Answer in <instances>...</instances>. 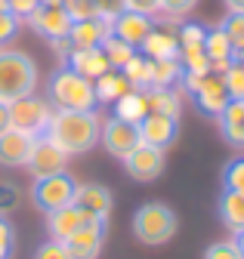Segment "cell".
<instances>
[{
  "label": "cell",
  "mask_w": 244,
  "mask_h": 259,
  "mask_svg": "<svg viewBox=\"0 0 244 259\" xmlns=\"http://www.w3.org/2000/svg\"><path fill=\"white\" fill-rule=\"evenodd\" d=\"M99 114L96 111H68L56 108L47 126V139H53L68 157L87 154L90 148H96L99 142Z\"/></svg>",
  "instance_id": "1"
},
{
  "label": "cell",
  "mask_w": 244,
  "mask_h": 259,
  "mask_svg": "<svg viewBox=\"0 0 244 259\" xmlns=\"http://www.w3.org/2000/svg\"><path fill=\"white\" fill-rule=\"evenodd\" d=\"M37 87V65L22 50H0V102H16Z\"/></svg>",
  "instance_id": "2"
},
{
  "label": "cell",
  "mask_w": 244,
  "mask_h": 259,
  "mask_svg": "<svg viewBox=\"0 0 244 259\" xmlns=\"http://www.w3.org/2000/svg\"><path fill=\"white\" fill-rule=\"evenodd\" d=\"M130 229H133V238L139 244H145V247H161V244H167L176 235L179 219H176V213L167 204L151 201V204H142L133 213Z\"/></svg>",
  "instance_id": "3"
},
{
  "label": "cell",
  "mask_w": 244,
  "mask_h": 259,
  "mask_svg": "<svg viewBox=\"0 0 244 259\" xmlns=\"http://www.w3.org/2000/svg\"><path fill=\"white\" fill-rule=\"evenodd\" d=\"M50 102L56 108H68V111H93L96 108L93 80L80 77L71 68H59L50 77Z\"/></svg>",
  "instance_id": "4"
},
{
  "label": "cell",
  "mask_w": 244,
  "mask_h": 259,
  "mask_svg": "<svg viewBox=\"0 0 244 259\" xmlns=\"http://www.w3.org/2000/svg\"><path fill=\"white\" fill-rule=\"evenodd\" d=\"M74 191H77V182L68 173L40 176L31 185V204L40 213H53V210H62V207L74 204Z\"/></svg>",
  "instance_id": "5"
},
{
  "label": "cell",
  "mask_w": 244,
  "mask_h": 259,
  "mask_svg": "<svg viewBox=\"0 0 244 259\" xmlns=\"http://www.w3.org/2000/svg\"><path fill=\"white\" fill-rule=\"evenodd\" d=\"M50 117H53V108L44 99H37L34 93L10 102V126L19 130V133H25V136H31V139L47 136Z\"/></svg>",
  "instance_id": "6"
},
{
  "label": "cell",
  "mask_w": 244,
  "mask_h": 259,
  "mask_svg": "<svg viewBox=\"0 0 244 259\" xmlns=\"http://www.w3.org/2000/svg\"><path fill=\"white\" fill-rule=\"evenodd\" d=\"M25 170L31 173L34 179L53 176V173H65V170H68V154L59 148L53 139L37 136V139L31 142V151H28V157H25Z\"/></svg>",
  "instance_id": "7"
},
{
  "label": "cell",
  "mask_w": 244,
  "mask_h": 259,
  "mask_svg": "<svg viewBox=\"0 0 244 259\" xmlns=\"http://www.w3.org/2000/svg\"><path fill=\"white\" fill-rule=\"evenodd\" d=\"M71 22L74 19L59 4H40L31 16H28V25H31L40 37H47L50 44H65L68 31H71Z\"/></svg>",
  "instance_id": "8"
},
{
  "label": "cell",
  "mask_w": 244,
  "mask_h": 259,
  "mask_svg": "<svg viewBox=\"0 0 244 259\" xmlns=\"http://www.w3.org/2000/svg\"><path fill=\"white\" fill-rule=\"evenodd\" d=\"M120 164H124V173L130 179H136V182H155L164 173V148L139 142L130 154L120 157Z\"/></svg>",
  "instance_id": "9"
},
{
  "label": "cell",
  "mask_w": 244,
  "mask_h": 259,
  "mask_svg": "<svg viewBox=\"0 0 244 259\" xmlns=\"http://www.w3.org/2000/svg\"><path fill=\"white\" fill-rule=\"evenodd\" d=\"M105 222L108 219H87L77 232H71L62 241L68 256L71 259H96L102 253V241H105Z\"/></svg>",
  "instance_id": "10"
},
{
  "label": "cell",
  "mask_w": 244,
  "mask_h": 259,
  "mask_svg": "<svg viewBox=\"0 0 244 259\" xmlns=\"http://www.w3.org/2000/svg\"><path fill=\"white\" fill-rule=\"evenodd\" d=\"M99 142L111 157L120 160L124 154H130L139 145V126L130 123V120H120V117H108L99 126Z\"/></svg>",
  "instance_id": "11"
},
{
  "label": "cell",
  "mask_w": 244,
  "mask_h": 259,
  "mask_svg": "<svg viewBox=\"0 0 244 259\" xmlns=\"http://www.w3.org/2000/svg\"><path fill=\"white\" fill-rule=\"evenodd\" d=\"M136 126H139V142L155 145V148H170L179 136V120L167 114H155V111H148Z\"/></svg>",
  "instance_id": "12"
},
{
  "label": "cell",
  "mask_w": 244,
  "mask_h": 259,
  "mask_svg": "<svg viewBox=\"0 0 244 259\" xmlns=\"http://www.w3.org/2000/svg\"><path fill=\"white\" fill-rule=\"evenodd\" d=\"M151 19L148 16H142V13H130V10H120L114 19H111V37H117V40H124L127 47H133V50H139L142 44H145V37L151 34Z\"/></svg>",
  "instance_id": "13"
},
{
  "label": "cell",
  "mask_w": 244,
  "mask_h": 259,
  "mask_svg": "<svg viewBox=\"0 0 244 259\" xmlns=\"http://www.w3.org/2000/svg\"><path fill=\"white\" fill-rule=\"evenodd\" d=\"M192 96H195V105L201 108V111H207V114H220L226 105H229V90H226V83H223V77L220 74H204L201 77V83L192 90Z\"/></svg>",
  "instance_id": "14"
},
{
  "label": "cell",
  "mask_w": 244,
  "mask_h": 259,
  "mask_svg": "<svg viewBox=\"0 0 244 259\" xmlns=\"http://www.w3.org/2000/svg\"><path fill=\"white\" fill-rule=\"evenodd\" d=\"M111 34V25L96 16V19H80V22H71V31H68V47L71 50H90V47H102V40Z\"/></svg>",
  "instance_id": "15"
},
{
  "label": "cell",
  "mask_w": 244,
  "mask_h": 259,
  "mask_svg": "<svg viewBox=\"0 0 244 259\" xmlns=\"http://www.w3.org/2000/svg\"><path fill=\"white\" fill-rule=\"evenodd\" d=\"M111 204H114V198L105 185L90 182V185H77V191H74V207H80L84 213L96 216V219H108Z\"/></svg>",
  "instance_id": "16"
},
{
  "label": "cell",
  "mask_w": 244,
  "mask_h": 259,
  "mask_svg": "<svg viewBox=\"0 0 244 259\" xmlns=\"http://www.w3.org/2000/svg\"><path fill=\"white\" fill-rule=\"evenodd\" d=\"M87 219H96V216L84 213V210H80V207H74V204H68V207H62V210L47 213V229H50V238H53V241H65L71 232H77V229H80Z\"/></svg>",
  "instance_id": "17"
},
{
  "label": "cell",
  "mask_w": 244,
  "mask_h": 259,
  "mask_svg": "<svg viewBox=\"0 0 244 259\" xmlns=\"http://www.w3.org/2000/svg\"><path fill=\"white\" fill-rule=\"evenodd\" d=\"M68 68L77 71V74L87 77V80H96V77H102L105 71H111V65H108L102 47H90V50H71Z\"/></svg>",
  "instance_id": "18"
},
{
  "label": "cell",
  "mask_w": 244,
  "mask_h": 259,
  "mask_svg": "<svg viewBox=\"0 0 244 259\" xmlns=\"http://www.w3.org/2000/svg\"><path fill=\"white\" fill-rule=\"evenodd\" d=\"M31 142H34L31 136L7 126L4 133H0V164L4 167H25V157L31 151Z\"/></svg>",
  "instance_id": "19"
},
{
  "label": "cell",
  "mask_w": 244,
  "mask_h": 259,
  "mask_svg": "<svg viewBox=\"0 0 244 259\" xmlns=\"http://www.w3.org/2000/svg\"><path fill=\"white\" fill-rule=\"evenodd\" d=\"M148 114V96L145 90H127V93H120L117 99H114V117L120 120H130V123H139L142 117Z\"/></svg>",
  "instance_id": "20"
},
{
  "label": "cell",
  "mask_w": 244,
  "mask_h": 259,
  "mask_svg": "<svg viewBox=\"0 0 244 259\" xmlns=\"http://www.w3.org/2000/svg\"><path fill=\"white\" fill-rule=\"evenodd\" d=\"M220 130L232 145H244V99H229V105L217 114Z\"/></svg>",
  "instance_id": "21"
},
{
  "label": "cell",
  "mask_w": 244,
  "mask_h": 259,
  "mask_svg": "<svg viewBox=\"0 0 244 259\" xmlns=\"http://www.w3.org/2000/svg\"><path fill=\"white\" fill-rule=\"evenodd\" d=\"M220 219L229 232H244V194L241 191H223L220 198Z\"/></svg>",
  "instance_id": "22"
},
{
  "label": "cell",
  "mask_w": 244,
  "mask_h": 259,
  "mask_svg": "<svg viewBox=\"0 0 244 259\" xmlns=\"http://www.w3.org/2000/svg\"><path fill=\"white\" fill-rule=\"evenodd\" d=\"M148 111H155V114H167V117H176L179 120V96L170 90V87H148Z\"/></svg>",
  "instance_id": "23"
},
{
  "label": "cell",
  "mask_w": 244,
  "mask_h": 259,
  "mask_svg": "<svg viewBox=\"0 0 244 259\" xmlns=\"http://www.w3.org/2000/svg\"><path fill=\"white\" fill-rule=\"evenodd\" d=\"M130 90V83H127V77L120 74V71H105L102 77H96L93 80V93H96V102H114L120 93H127Z\"/></svg>",
  "instance_id": "24"
},
{
  "label": "cell",
  "mask_w": 244,
  "mask_h": 259,
  "mask_svg": "<svg viewBox=\"0 0 244 259\" xmlns=\"http://www.w3.org/2000/svg\"><path fill=\"white\" fill-rule=\"evenodd\" d=\"M139 50L148 59H179V40L170 34H161V31H151Z\"/></svg>",
  "instance_id": "25"
},
{
  "label": "cell",
  "mask_w": 244,
  "mask_h": 259,
  "mask_svg": "<svg viewBox=\"0 0 244 259\" xmlns=\"http://www.w3.org/2000/svg\"><path fill=\"white\" fill-rule=\"evenodd\" d=\"M120 74L127 77V83L133 87V90H145V87H151V59L148 56H142L139 50L130 56V62L120 68Z\"/></svg>",
  "instance_id": "26"
},
{
  "label": "cell",
  "mask_w": 244,
  "mask_h": 259,
  "mask_svg": "<svg viewBox=\"0 0 244 259\" xmlns=\"http://www.w3.org/2000/svg\"><path fill=\"white\" fill-rule=\"evenodd\" d=\"M204 56L210 62H235V47L229 44V37L223 34V28H210L204 37Z\"/></svg>",
  "instance_id": "27"
},
{
  "label": "cell",
  "mask_w": 244,
  "mask_h": 259,
  "mask_svg": "<svg viewBox=\"0 0 244 259\" xmlns=\"http://www.w3.org/2000/svg\"><path fill=\"white\" fill-rule=\"evenodd\" d=\"M176 80H182L179 59H151V87H173Z\"/></svg>",
  "instance_id": "28"
},
{
  "label": "cell",
  "mask_w": 244,
  "mask_h": 259,
  "mask_svg": "<svg viewBox=\"0 0 244 259\" xmlns=\"http://www.w3.org/2000/svg\"><path fill=\"white\" fill-rule=\"evenodd\" d=\"M102 53H105V59H108V65H111V68H124V65L130 62V56L136 53L133 47H127L124 40H117V37H105L102 40Z\"/></svg>",
  "instance_id": "29"
},
{
  "label": "cell",
  "mask_w": 244,
  "mask_h": 259,
  "mask_svg": "<svg viewBox=\"0 0 244 259\" xmlns=\"http://www.w3.org/2000/svg\"><path fill=\"white\" fill-rule=\"evenodd\" d=\"M220 28H223V34L229 37V44L235 47V53L244 50V13H229L220 22Z\"/></svg>",
  "instance_id": "30"
},
{
  "label": "cell",
  "mask_w": 244,
  "mask_h": 259,
  "mask_svg": "<svg viewBox=\"0 0 244 259\" xmlns=\"http://www.w3.org/2000/svg\"><path fill=\"white\" fill-rule=\"evenodd\" d=\"M204 37H207L204 25H182L176 40H179V50H204Z\"/></svg>",
  "instance_id": "31"
},
{
  "label": "cell",
  "mask_w": 244,
  "mask_h": 259,
  "mask_svg": "<svg viewBox=\"0 0 244 259\" xmlns=\"http://www.w3.org/2000/svg\"><path fill=\"white\" fill-rule=\"evenodd\" d=\"M223 185L229 191H241L244 194V157L229 160V167L223 170Z\"/></svg>",
  "instance_id": "32"
},
{
  "label": "cell",
  "mask_w": 244,
  "mask_h": 259,
  "mask_svg": "<svg viewBox=\"0 0 244 259\" xmlns=\"http://www.w3.org/2000/svg\"><path fill=\"white\" fill-rule=\"evenodd\" d=\"M223 83H226V90H229L232 99H244V68H241L238 62L229 65V71L223 74Z\"/></svg>",
  "instance_id": "33"
},
{
  "label": "cell",
  "mask_w": 244,
  "mask_h": 259,
  "mask_svg": "<svg viewBox=\"0 0 244 259\" xmlns=\"http://www.w3.org/2000/svg\"><path fill=\"white\" fill-rule=\"evenodd\" d=\"M204 259H244V256L235 247V241H217L204 250Z\"/></svg>",
  "instance_id": "34"
},
{
  "label": "cell",
  "mask_w": 244,
  "mask_h": 259,
  "mask_svg": "<svg viewBox=\"0 0 244 259\" xmlns=\"http://www.w3.org/2000/svg\"><path fill=\"white\" fill-rule=\"evenodd\" d=\"M158 7H161V13H167L170 19H182V16H189V13L198 7V0H158Z\"/></svg>",
  "instance_id": "35"
},
{
  "label": "cell",
  "mask_w": 244,
  "mask_h": 259,
  "mask_svg": "<svg viewBox=\"0 0 244 259\" xmlns=\"http://www.w3.org/2000/svg\"><path fill=\"white\" fill-rule=\"evenodd\" d=\"M13 247H16V229L7 216H0V259H10Z\"/></svg>",
  "instance_id": "36"
},
{
  "label": "cell",
  "mask_w": 244,
  "mask_h": 259,
  "mask_svg": "<svg viewBox=\"0 0 244 259\" xmlns=\"http://www.w3.org/2000/svg\"><path fill=\"white\" fill-rule=\"evenodd\" d=\"M19 19L10 13V10H0V47H4V44H10L16 34H19Z\"/></svg>",
  "instance_id": "37"
},
{
  "label": "cell",
  "mask_w": 244,
  "mask_h": 259,
  "mask_svg": "<svg viewBox=\"0 0 244 259\" xmlns=\"http://www.w3.org/2000/svg\"><path fill=\"white\" fill-rule=\"evenodd\" d=\"M19 207V188L10 182H0V216H7Z\"/></svg>",
  "instance_id": "38"
},
{
  "label": "cell",
  "mask_w": 244,
  "mask_h": 259,
  "mask_svg": "<svg viewBox=\"0 0 244 259\" xmlns=\"http://www.w3.org/2000/svg\"><path fill=\"white\" fill-rule=\"evenodd\" d=\"M34 259H71V256H68V250H65L62 241H47V244L37 247Z\"/></svg>",
  "instance_id": "39"
},
{
  "label": "cell",
  "mask_w": 244,
  "mask_h": 259,
  "mask_svg": "<svg viewBox=\"0 0 244 259\" xmlns=\"http://www.w3.org/2000/svg\"><path fill=\"white\" fill-rule=\"evenodd\" d=\"M37 7H40V0H7V10H10L19 22H28V16H31Z\"/></svg>",
  "instance_id": "40"
},
{
  "label": "cell",
  "mask_w": 244,
  "mask_h": 259,
  "mask_svg": "<svg viewBox=\"0 0 244 259\" xmlns=\"http://www.w3.org/2000/svg\"><path fill=\"white\" fill-rule=\"evenodd\" d=\"M120 7L130 10V13H142V16H151V13H158V0H120Z\"/></svg>",
  "instance_id": "41"
},
{
  "label": "cell",
  "mask_w": 244,
  "mask_h": 259,
  "mask_svg": "<svg viewBox=\"0 0 244 259\" xmlns=\"http://www.w3.org/2000/svg\"><path fill=\"white\" fill-rule=\"evenodd\" d=\"M10 126V105L7 102H0V133Z\"/></svg>",
  "instance_id": "42"
},
{
  "label": "cell",
  "mask_w": 244,
  "mask_h": 259,
  "mask_svg": "<svg viewBox=\"0 0 244 259\" xmlns=\"http://www.w3.org/2000/svg\"><path fill=\"white\" fill-rule=\"evenodd\" d=\"M229 13H244V0H223Z\"/></svg>",
  "instance_id": "43"
},
{
  "label": "cell",
  "mask_w": 244,
  "mask_h": 259,
  "mask_svg": "<svg viewBox=\"0 0 244 259\" xmlns=\"http://www.w3.org/2000/svg\"><path fill=\"white\" fill-rule=\"evenodd\" d=\"M235 247H238L241 256H244V232H235Z\"/></svg>",
  "instance_id": "44"
},
{
  "label": "cell",
  "mask_w": 244,
  "mask_h": 259,
  "mask_svg": "<svg viewBox=\"0 0 244 259\" xmlns=\"http://www.w3.org/2000/svg\"><path fill=\"white\" fill-rule=\"evenodd\" d=\"M235 62L241 65V68H244V50H238V53H235Z\"/></svg>",
  "instance_id": "45"
},
{
  "label": "cell",
  "mask_w": 244,
  "mask_h": 259,
  "mask_svg": "<svg viewBox=\"0 0 244 259\" xmlns=\"http://www.w3.org/2000/svg\"><path fill=\"white\" fill-rule=\"evenodd\" d=\"M0 10H7V0H0Z\"/></svg>",
  "instance_id": "46"
},
{
  "label": "cell",
  "mask_w": 244,
  "mask_h": 259,
  "mask_svg": "<svg viewBox=\"0 0 244 259\" xmlns=\"http://www.w3.org/2000/svg\"><path fill=\"white\" fill-rule=\"evenodd\" d=\"M40 4H47V0H40Z\"/></svg>",
  "instance_id": "47"
}]
</instances>
